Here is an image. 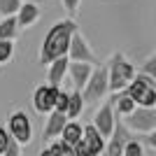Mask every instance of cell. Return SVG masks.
I'll use <instances>...</instances> for the list:
<instances>
[{
  "instance_id": "obj_30",
  "label": "cell",
  "mask_w": 156,
  "mask_h": 156,
  "mask_svg": "<svg viewBox=\"0 0 156 156\" xmlns=\"http://www.w3.org/2000/svg\"><path fill=\"white\" fill-rule=\"evenodd\" d=\"M0 156H21V144H19V142H14V140H9L7 149L2 151Z\"/></svg>"
},
{
  "instance_id": "obj_7",
  "label": "cell",
  "mask_w": 156,
  "mask_h": 156,
  "mask_svg": "<svg viewBox=\"0 0 156 156\" xmlns=\"http://www.w3.org/2000/svg\"><path fill=\"white\" fill-rule=\"evenodd\" d=\"M114 121H117V114H114V107H112V98L107 100V103H103L100 107L96 110V114H93V128L100 133V135L107 140L112 133V128H114Z\"/></svg>"
},
{
  "instance_id": "obj_10",
  "label": "cell",
  "mask_w": 156,
  "mask_h": 156,
  "mask_svg": "<svg viewBox=\"0 0 156 156\" xmlns=\"http://www.w3.org/2000/svg\"><path fill=\"white\" fill-rule=\"evenodd\" d=\"M149 89H156V79L149 77V75H142V72H135V77L128 82V86H126L124 91L128 93V96L135 100V105H137V103H140V98L149 91Z\"/></svg>"
},
{
  "instance_id": "obj_2",
  "label": "cell",
  "mask_w": 156,
  "mask_h": 156,
  "mask_svg": "<svg viewBox=\"0 0 156 156\" xmlns=\"http://www.w3.org/2000/svg\"><path fill=\"white\" fill-rule=\"evenodd\" d=\"M105 68H107V82H110V91L112 93L126 89L128 82L135 77V68H133V63H128L121 51L112 54L110 61L105 63Z\"/></svg>"
},
{
  "instance_id": "obj_33",
  "label": "cell",
  "mask_w": 156,
  "mask_h": 156,
  "mask_svg": "<svg viewBox=\"0 0 156 156\" xmlns=\"http://www.w3.org/2000/svg\"><path fill=\"white\" fill-rule=\"evenodd\" d=\"M21 2H33V0H21Z\"/></svg>"
},
{
  "instance_id": "obj_15",
  "label": "cell",
  "mask_w": 156,
  "mask_h": 156,
  "mask_svg": "<svg viewBox=\"0 0 156 156\" xmlns=\"http://www.w3.org/2000/svg\"><path fill=\"white\" fill-rule=\"evenodd\" d=\"M68 56H58V58H54L49 63V75H47V84L51 86H61L63 84V77L65 72H68Z\"/></svg>"
},
{
  "instance_id": "obj_32",
  "label": "cell",
  "mask_w": 156,
  "mask_h": 156,
  "mask_svg": "<svg viewBox=\"0 0 156 156\" xmlns=\"http://www.w3.org/2000/svg\"><path fill=\"white\" fill-rule=\"evenodd\" d=\"M37 156H54L51 151H49V147H42V149H40V154Z\"/></svg>"
},
{
  "instance_id": "obj_13",
  "label": "cell",
  "mask_w": 156,
  "mask_h": 156,
  "mask_svg": "<svg viewBox=\"0 0 156 156\" xmlns=\"http://www.w3.org/2000/svg\"><path fill=\"white\" fill-rule=\"evenodd\" d=\"M14 16H16V26L19 28H30L40 19V7L35 2H21L19 12L14 14Z\"/></svg>"
},
{
  "instance_id": "obj_31",
  "label": "cell",
  "mask_w": 156,
  "mask_h": 156,
  "mask_svg": "<svg viewBox=\"0 0 156 156\" xmlns=\"http://www.w3.org/2000/svg\"><path fill=\"white\" fill-rule=\"evenodd\" d=\"M9 140H12V137H9L7 128H5V126H0V154H2V151L7 149V144H9Z\"/></svg>"
},
{
  "instance_id": "obj_25",
  "label": "cell",
  "mask_w": 156,
  "mask_h": 156,
  "mask_svg": "<svg viewBox=\"0 0 156 156\" xmlns=\"http://www.w3.org/2000/svg\"><path fill=\"white\" fill-rule=\"evenodd\" d=\"M137 140L142 142V147H147V149L154 151L156 149V130H151V133H142V135H137Z\"/></svg>"
},
{
  "instance_id": "obj_8",
  "label": "cell",
  "mask_w": 156,
  "mask_h": 156,
  "mask_svg": "<svg viewBox=\"0 0 156 156\" xmlns=\"http://www.w3.org/2000/svg\"><path fill=\"white\" fill-rule=\"evenodd\" d=\"M130 140V130L126 128L124 124H121V119L117 117V121H114V128H112L110 137L105 140V154L107 156H121V151H124V144Z\"/></svg>"
},
{
  "instance_id": "obj_29",
  "label": "cell",
  "mask_w": 156,
  "mask_h": 156,
  "mask_svg": "<svg viewBox=\"0 0 156 156\" xmlns=\"http://www.w3.org/2000/svg\"><path fill=\"white\" fill-rule=\"evenodd\" d=\"M61 5H63V9L70 14V16H75L77 9H79V5H82V0H61Z\"/></svg>"
},
{
  "instance_id": "obj_14",
  "label": "cell",
  "mask_w": 156,
  "mask_h": 156,
  "mask_svg": "<svg viewBox=\"0 0 156 156\" xmlns=\"http://www.w3.org/2000/svg\"><path fill=\"white\" fill-rule=\"evenodd\" d=\"M82 140H84V144H86V147H89L96 156H100V154L105 151V137L100 135L96 128H93V124L82 126Z\"/></svg>"
},
{
  "instance_id": "obj_11",
  "label": "cell",
  "mask_w": 156,
  "mask_h": 156,
  "mask_svg": "<svg viewBox=\"0 0 156 156\" xmlns=\"http://www.w3.org/2000/svg\"><path fill=\"white\" fill-rule=\"evenodd\" d=\"M93 68H96V65H91V63H82V61H70V63H68V72H65V75H70L72 86H75L77 91H82V89H84V84L89 82V77H91Z\"/></svg>"
},
{
  "instance_id": "obj_23",
  "label": "cell",
  "mask_w": 156,
  "mask_h": 156,
  "mask_svg": "<svg viewBox=\"0 0 156 156\" xmlns=\"http://www.w3.org/2000/svg\"><path fill=\"white\" fill-rule=\"evenodd\" d=\"M49 151H51L54 156H75V154H72V147H70V144H65L63 140L51 142V144H49Z\"/></svg>"
},
{
  "instance_id": "obj_28",
  "label": "cell",
  "mask_w": 156,
  "mask_h": 156,
  "mask_svg": "<svg viewBox=\"0 0 156 156\" xmlns=\"http://www.w3.org/2000/svg\"><path fill=\"white\" fill-rule=\"evenodd\" d=\"M72 154H75V156H96V154H93V151L84 144V140H79V142L72 144Z\"/></svg>"
},
{
  "instance_id": "obj_4",
  "label": "cell",
  "mask_w": 156,
  "mask_h": 156,
  "mask_svg": "<svg viewBox=\"0 0 156 156\" xmlns=\"http://www.w3.org/2000/svg\"><path fill=\"white\" fill-rule=\"evenodd\" d=\"M121 124H124L130 133H137V135L151 133V130H156V107H140V105H137L133 112H128V114L121 119Z\"/></svg>"
},
{
  "instance_id": "obj_19",
  "label": "cell",
  "mask_w": 156,
  "mask_h": 156,
  "mask_svg": "<svg viewBox=\"0 0 156 156\" xmlns=\"http://www.w3.org/2000/svg\"><path fill=\"white\" fill-rule=\"evenodd\" d=\"M16 16H2L0 21V40H14L16 37Z\"/></svg>"
},
{
  "instance_id": "obj_9",
  "label": "cell",
  "mask_w": 156,
  "mask_h": 156,
  "mask_svg": "<svg viewBox=\"0 0 156 156\" xmlns=\"http://www.w3.org/2000/svg\"><path fill=\"white\" fill-rule=\"evenodd\" d=\"M61 86H51V84H40L33 93V107L37 114H47L54 110V100H56V91Z\"/></svg>"
},
{
  "instance_id": "obj_18",
  "label": "cell",
  "mask_w": 156,
  "mask_h": 156,
  "mask_svg": "<svg viewBox=\"0 0 156 156\" xmlns=\"http://www.w3.org/2000/svg\"><path fill=\"white\" fill-rule=\"evenodd\" d=\"M84 98H82V91H70L68 93V107H65V117L68 119H77L79 114H82V110H84Z\"/></svg>"
},
{
  "instance_id": "obj_3",
  "label": "cell",
  "mask_w": 156,
  "mask_h": 156,
  "mask_svg": "<svg viewBox=\"0 0 156 156\" xmlns=\"http://www.w3.org/2000/svg\"><path fill=\"white\" fill-rule=\"evenodd\" d=\"M107 93H110L107 68H105V65H96L93 72H91V77H89V82H86L84 89H82V98H84V103L96 105V103H100V100H105Z\"/></svg>"
},
{
  "instance_id": "obj_26",
  "label": "cell",
  "mask_w": 156,
  "mask_h": 156,
  "mask_svg": "<svg viewBox=\"0 0 156 156\" xmlns=\"http://www.w3.org/2000/svg\"><path fill=\"white\" fill-rule=\"evenodd\" d=\"M137 105H140V107H156V89H149V91L140 98Z\"/></svg>"
},
{
  "instance_id": "obj_16",
  "label": "cell",
  "mask_w": 156,
  "mask_h": 156,
  "mask_svg": "<svg viewBox=\"0 0 156 156\" xmlns=\"http://www.w3.org/2000/svg\"><path fill=\"white\" fill-rule=\"evenodd\" d=\"M112 107H114V114H119V117H126L128 112H133L137 107L135 105V100L128 96V93L121 89V91H117L114 93V98H112Z\"/></svg>"
},
{
  "instance_id": "obj_1",
  "label": "cell",
  "mask_w": 156,
  "mask_h": 156,
  "mask_svg": "<svg viewBox=\"0 0 156 156\" xmlns=\"http://www.w3.org/2000/svg\"><path fill=\"white\" fill-rule=\"evenodd\" d=\"M75 30H77V23L72 19L54 23V26L49 28V33L44 35L42 47H40V63L49 65L54 58L65 56V54H68V44H70V37H72Z\"/></svg>"
},
{
  "instance_id": "obj_22",
  "label": "cell",
  "mask_w": 156,
  "mask_h": 156,
  "mask_svg": "<svg viewBox=\"0 0 156 156\" xmlns=\"http://www.w3.org/2000/svg\"><path fill=\"white\" fill-rule=\"evenodd\" d=\"M21 7V0H0V16H14Z\"/></svg>"
},
{
  "instance_id": "obj_5",
  "label": "cell",
  "mask_w": 156,
  "mask_h": 156,
  "mask_svg": "<svg viewBox=\"0 0 156 156\" xmlns=\"http://www.w3.org/2000/svg\"><path fill=\"white\" fill-rule=\"evenodd\" d=\"M7 133L14 142H19L21 147L23 144H30L33 142V124H30V117L21 110H14L7 119Z\"/></svg>"
},
{
  "instance_id": "obj_20",
  "label": "cell",
  "mask_w": 156,
  "mask_h": 156,
  "mask_svg": "<svg viewBox=\"0 0 156 156\" xmlns=\"http://www.w3.org/2000/svg\"><path fill=\"white\" fill-rule=\"evenodd\" d=\"M14 56V40H0V65L9 63Z\"/></svg>"
},
{
  "instance_id": "obj_24",
  "label": "cell",
  "mask_w": 156,
  "mask_h": 156,
  "mask_svg": "<svg viewBox=\"0 0 156 156\" xmlns=\"http://www.w3.org/2000/svg\"><path fill=\"white\" fill-rule=\"evenodd\" d=\"M65 107H68V91L58 89V91H56V100H54V110L65 114Z\"/></svg>"
},
{
  "instance_id": "obj_17",
  "label": "cell",
  "mask_w": 156,
  "mask_h": 156,
  "mask_svg": "<svg viewBox=\"0 0 156 156\" xmlns=\"http://www.w3.org/2000/svg\"><path fill=\"white\" fill-rule=\"evenodd\" d=\"M61 140H63L65 144H75L82 140V124L79 121H75V119H68L63 126V130H61Z\"/></svg>"
},
{
  "instance_id": "obj_6",
  "label": "cell",
  "mask_w": 156,
  "mask_h": 156,
  "mask_svg": "<svg viewBox=\"0 0 156 156\" xmlns=\"http://www.w3.org/2000/svg\"><path fill=\"white\" fill-rule=\"evenodd\" d=\"M68 61H82V63H91V65H100V61H98V56L93 54V49L89 47V42H86V37L82 35V30H75L70 37V44H68Z\"/></svg>"
},
{
  "instance_id": "obj_27",
  "label": "cell",
  "mask_w": 156,
  "mask_h": 156,
  "mask_svg": "<svg viewBox=\"0 0 156 156\" xmlns=\"http://www.w3.org/2000/svg\"><path fill=\"white\" fill-rule=\"evenodd\" d=\"M140 72H142V75H149V77L156 79V56H149V58H147V63L140 68Z\"/></svg>"
},
{
  "instance_id": "obj_12",
  "label": "cell",
  "mask_w": 156,
  "mask_h": 156,
  "mask_svg": "<svg viewBox=\"0 0 156 156\" xmlns=\"http://www.w3.org/2000/svg\"><path fill=\"white\" fill-rule=\"evenodd\" d=\"M65 121H68V117H65L63 112H47V121H44V128H42V140H54V137H58L61 135V130H63Z\"/></svg>"
},
{
  "instance_id": "obj_21",
  "label": "cell",
  "mask_w": 156,
  "mask_h": 156,
  "mask_svg": "<svg viewBox=\"0 0 156 156\" xmlns=\"http://www.w3.org/2000/svg\"><path fill=\"white\" fill-rule=\"evenodd\" d=\"M121 156H144V147H142V142L130 137L128 142L124 144V151H121Z\"/></svg>"
}]
</instances>
